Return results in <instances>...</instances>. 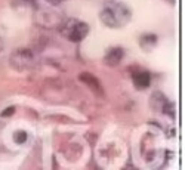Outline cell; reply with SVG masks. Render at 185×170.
Wrapping results in <instances>:
<instances>
[{"label":"cell","mask_w":185,"mask_h":170,"mask_svg":"<svg viewBox=\"0 0 185 170\" xmlns=\"http://www.w3.org/2000/svg\"><path fill=\"white\" fill-rule=\"evenodd\" d=\"M13 111H15L13 108H8V109H6V113H2V115H3V117H5V115H11Z\"/></svg>","instance_id":"cell-10"},{"label":"cell","mask_w":185,"mask_h":170,"mask_svg":"<svg viewBox=\"0 0 185 170\" xmlns=\"http://www.w3.org/2000/svg\"><path fill=\"white\" fill-rule=\"evenodd\" d=\"M11 64L12 67H15L19 71H25L34 65V55L31 51L28 49H21L17 51L13 55L11 56Z\"/></svg>","instance_id":"cell-3"},{"label":"cell","mask_w":185,"mask_h":170,"mask_svg":"<svg viewBox=\"0 0 185 170\" xmlns=\"http://www.w3.org/2000/svg\"><path fill=\"white\" fill-rule=\"evenodd\" d=\"M28 139V133L25 130H18V132H15L13 133V141L17 142V143H24V142Z\"/></svg>","instance_id":"cell-8"},{"label":"cell","mask_w":185,"mask_h":170,"mask_svg":"<svg viewBox=\"0 0 185 170\" xmlns=\"http://www.w3.org/2000/svg\"><path fill=\"white\" fill-rule=\"evenodd\" d=\"M99 18H101L102 24L110 28H122L124 25H128L132 19V12L123 3L111 2L101 11Z\"/></svg>","instance_id":"cell-1"},{"label":"cell","mask_w":185,"mask_h":170,"mask_svg":"<svg viewBox=\"0 0 185 170\" xmlns=\"http://www.w3.org/2000/svg\"><path fill=\"white\" fill-rule=\"evenodd\" d=\"M141 47L147 52H151L154 46H157V36L154 34H145L141 37V41H139Z\"/></svg>","instance_id":"cell-7"},{"label":"cell","mask_w":185,"mask_h":170,"mask_svg":"<svg viewBox=\"0 0 185 170\" xmlns=\"http://www.w3.org/2000/svg\"><path fill=\"white\" fill-rule=\"evenodd\" d=\"M132 81L136 89L139 90H144L148 86L151 85V74L148 71H136V73L132 75Z\"/></svg>","instance_id":"cell-5"},{"label":"cell","mask_w":185,"mask_h":170,"mask_svg":"<svg viewBox=\"0 0 185 170\" xmlns=\"http://www.w3.org/2000/svg\"><path fill=\"white\" fill-rule=\"evenodd\" d=\"M80 80H82L84 85L89 87L90 90H93L95 93H99V95H102V86H101V83H99V80L96 79L93 74H90V73H82V74H80Z\"/></svg>","instance_id":"cell-6"},{"label":"cell","mask_w":185,"mask_h":170,"mask_svg":"<svg viewBox=\"0 0 185 170\" xmlns=\"http://www.w3.org/2000/svg\"><path fill=\"white\" fill-rule=\"evenodd\" d=\"M61 31L70 41L79 43L89 34V25L86 22L77 21V19H70V21H67L64 24Z\"/></svg>","instance_id":"cell-2"},{"label":"cell","mask_w":185,"mask_h":170,"mask_svg":"<svg viewBox=\"0 0 185 170\" xmlns=\"http://www.w3.org/2000/svg\"><path fill=\"white\" fill-rule=\"evenodd\" d=\"M163 111H164V114H169L172 119H175V104L173 102H169V101L164 102V104H163Z\"/></svg>","instance_id":"cell-9"},{"label":"cell","mask_w":185,"mask_h":170,"mask_svg":"<svg viewBox=\"0 0 185 170\" xmlns=\"http://www.w3.org/2000/svg\"><path fill=\"white\" fill-rule=\"evenodd\" d=\"M48 3H51V5H59V3H62L64 0H46Z\"/></svg>","instance_id":"cell-11"},{"label":"cell","mask_w":185,"mask_h":170,"mask_svg":"<svg viewBox=\"0 0 185 170\" xmlns=\"http://www.w3.org/2000/svg\"><path fill=\"white\" fill-rule=\"evenodd\" d=\"M124 58V51L123 47H111L110 51L105 53V56H104V64L108 65V67H117L118 64L123 61Z\"/></svg>","instance_id":"cell-4"}]
</instances>
